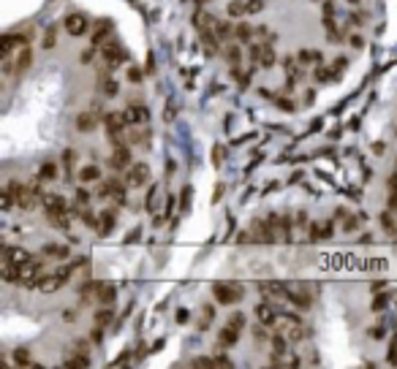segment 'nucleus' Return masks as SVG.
Wrapping results in <instances>:
<instances>
[{"label":"nucleus","mask_w":397,"mask_h":369,"mask_svg":"<svg viewBox=\"0 0 397 369\" xmlns=\"http://www.w3.org/2000/svg\"><path fill=\"white\" fill-rule=\"evenodd\" d=\"M109 320H112V309H101V312H98V315H96V323H98V326H103V323H109Z\"/></svg>","instance_id":"obj_48"},{"label":"nucleus","mask_w":397,"mask_h":369,"mask_svg":"<svg viewBox=\"0 0 397 369\" xmlns=\"http://www.w3.org/2000/svg\"><path fill=\"white\" fill-rule=\"evenodd\" d=\"M316 3H318V0H316Z\"/></svg>","instance_id":"obj_62"},{"label":"nucleus","mask_w":397,"mask_h":369,"mask_svg":"<svg viewBox=\"0 0 397 369\" xmlns=\"http://www.w3.org/2000/svg\"><path fill=\"white\" fill-rule=\"evenodd\" d=\"M272 350H275L278 356H286V350H288V342H286V337H272Z\"/></svg>","instance_id":"obj_39"},{"label":"nucleus","mask_w":397,"mask_h":369,"mask_svg":"<svg viewBox=\"0 0 397 369\" xmlns=\"http://www.w3.org/2000/svg\"><path fill=\"white\" fill-rule=\"evenodd\" d=\"M381 225H384V231H389V234L397 231V223H394L392 212H384V215H381Z\"/></svg>","instance_id":"obj_41"},{"label":"nucleus","mask_w":397,"mask_h":369,"mask_svg":"<svg viewBox=\"0 0 397 369\" xmlns=\"http://www.w3.org/2000/svg\"><path fill=\"white\" fill-rule=\"evenodd\" d=\"M79 179H82L84 185H87V182H98V179H101L98 166H84L82 171H79Z\"/></svg>","instance_id":"obj_28"},{"label":"nucleus","mask_w":397,"mask_h":369,"mask_svg":"<svg viewBox=\"0 0 397 369\" xmlns=\"http://www.w3.org/2000/svg\"><path fill=\"white\" fill-rule=\"evenodd\" d=\"M46 217H49V225H55V228H60V231H65L68 228V212H46Z\"/></svg>","instance_id":"obj_21"},{"label":"nucleus","mask_w":397,"mask_h":369,"mask_svg":"<svg viewBox=\"0 0 397 369\" xmlns=\"http://www.w3.org/2000/svg\"><path fill=\"white\" fill-rule=\"evenodd\" d=\"M259 65H261V68H272V65H275V49H272V44H269V41H261Z\"/></svg>","instance_id":"obj_18"},{"label":"nucleus","mask_w":397,"mask_h":369,"mask_svg":"<svg viewBox=\"0 0 397 369\" xmlns=\"http://www.w3.org/2000/svg\"><path fill=\"white\" fill-rule=\"evenodd\" d=\"M65 282L58 277V271L55 274H49V277H41V282H39V290H44V293H55L58 288H63Z\"/></svg>","instance_id":"obj_19"},{"label":"nucleus","mask_w":397,"mask_h":369,"mask_svg":"<svg viewBox=\"0 0 397 369\" xmlns=\"http://www.w3.org/2000/svg\"><path fill=\"white\" fill-rule=\"evenodd\" d=\"M193 25H196L199 33H204V30H215L218 20H215L212 14H207V11H196V14H193Z\"/></svg>","instance_id":"obj_13"},{"label":"nucleus","mask_w":397,"mask_h":369,"mask_svg":"<svg viewBox=\"0 0 397 369\" xmlns=\"http://www.w3.org/2000/svg\"><path fill=\"white\" fill-rule=\"evenodd\" d=\"M245 11H248V14L264 11V0H248V3H245Z\"/></svg>","instance_id":"obj_44"},{"label":"nucleus","mask_w":397,"mask_h":369,"mask_svg":"<svg viewBox=\"0 0 397 369\" xmlns=\"http://www.w3.org/2000/svg\"><path fill=\"white\" fill-rule=\"evenodd\" d=\"M103 60L109 63V68H115V63H120V60H122V52L117 49L115 44H112V46H103Z\"/></svg>","instance_id":"obj_27"},{"label":"nucleus","mask_w":397,"mask_h":369,"mask_svg":"<svg viewBox=\"0 0 397 369\" xmlns=\"http://www.w3.org/2000/svg\"><path fill=\"white\" fill-rule=\"evenodd\" d=\"M101 92H103V95H109V98H115L117 95V82L115 79H106L101 73Z\"/></svg>","instance_id":"obj_33"},{"label":"nucleus","mask_w":397,"mask_h":369,"mask_svg":"<svg viewBox=\"0 0 397 369\" xmlns=\"http://www.w3.org/2000/svg\"><path fill=\"white\" fill-rule=\"evenodd\" d=\"M288 339H294V342L305 339V328H302L299 320H297V323H288Z\"/></svg>","instance_id":"obj_37"},{"label":"nucleus","mask_w":397,"mask_h":369,"mask_svg":"<svg viewBox=\"0 0 397 369\" xmlns=\"http://www.w3.org/2000/svg\"><path fill=\"white\" fill-rule=\"evenodd\" d=\"M389 209H397V187H392L389 193Z\"/></svg>","instance_id":"obj_55"},{"label":"nucleus","mask_w":397,"mask_h":369,"mask_svg":"<svg viewBox=\"0 0 397 369\" xmlns=\"http://www.w3.org/2000/svg\"><path fill=\"white\" fill-rule=\"evenodd\" d=\"M128 79H131V82H139V79H141V71L131 68V71H128Z\"/></svg>","instance_id":"obj_56"},{"label":"nucleus","mask_w":397,"mask_h":369,"mask_svg":"<svg viewBox=\"0 0 397 369\" xmlns=\"http://www.w3.org/2000/svg\"><path fill=\"white\" fill-rule=\"evenodd\" d=\"M82 220H84V225H90V228H96V231H98V225H101V215H93L90 209H84V212H82Z\"/></svg>","instance_id":"obj_38"},{"label":"nucleus","mask_w":397,"mask_h":369,"mask_svg":"<svg viewBox=\"0 0 397 369\" xmlns=\"http://www.w3.org/2000/svg\"><path fill=\"white\" fill-rule=\"evenodd\" d=\"M362 44H365V41L359 38V35H351V46H356V49H362Z\"/></svg>","instance_id":"obj_59"},{"label":"nucleus","mask_w":397,"mask_h":369,"mask_svg":"<svg viewBox=\"0 0 397 369\" xmlns=\"http://www.w3.org/2000/svg\"><path fill=\"white\" fill-rule=\"evenodd\" d=\"M359 223H362V215H356V217H346V220H343V228H346V231H354Z\"/></svg>","instance_id":"obj_47"},{"label":"nucleus","mask_w":397,"mask_h":369,"mask_svg":"<svg viewBox=\"0 0 397 369\" xmlns=\"http://www.w3.org/2000/svg\"><path fill=\"white\" fill-rule=\"evenodd\" d=\"M87 30H90L87 16H82V14H71V16H65V33H68V35H84Z\"/></svg>","instance_id":"obj_7"},{"label":"nucleus","mask_w":397,"mask_h":369,"mask_svg":"<svg viewBox=\"0 0 397 369\" xmlns=\"http://www.w3.org/2000/svg\"><path fill=\"white\" fill-rule=\"evenodd\" d=\"M384 307H386V296H378L375 304H373V309H384Z\"/></svg>","instance_id":"obj_57"},{"label":"nucleus","mask_w":397,"mask_h":369,"mask_svg":"<svg viewBox=\"0 0 397 369\" xmlns=\"http://www.w3.org/2000/svg\"><path fill=\"white\" fill-rule=\"evenodd\" d=\"M324 16H335V3H332V0H327V3H324Z\"/></svg>","instance_id":"obj_53"},{"label":"nucleus","mask_w":397,"mask_h":369,"mask_svg":"<svg viewBox=\"0 0 397 369\" xmlns=\"http://www.w3.org/2000/svg\"><path fill=\"white\" fill-rule=\"evenodd\" d=\"M16 361H20V364H27V361H30V356H27L25 350H20V353H16Z\"/></svg>","instance_id":"obj_58"},{"label":"nucleus","mask_w":397,"mask_h":369,"mask_svg":"<svg viewBox=\"0 0 397 369\" xmlns=\"http://www.w3.org/2000/svg\"><path fill=\"white\" fill-rule=\"evenodd\" d=\"M147 177H150V168L145 163H134L128 168V174H125V185L128 187H141L147 182Z\"/></svg>","instance_id":"obj_5"},{"label":"nucleus","mask_w":397,"mask_h":369,"mask_svg":"<svg viewBox=\"0 0 397 369\" xmlns=\"http://www.w3.org/2000/svg\"><path fill=\"white\" fill-rule=\"evenodd\" d=\"M3 261H11V263H20V266H22L25 261H30V253L22 250V247H8V244H6V247H3Z\"/></svg>","instance_id":"obj_15"},{"label":"nucleus","mask_w":397,"mask_h":369,"mask_svg":"<svg viewBox=\"0 0 397 369\" xmlns=\"http://www.w3.org/2000/svg\"><path fill=\"white\" fill-rule=\"evenodd\" d=\"M65 364H68V366H87V364H90V358H87V356H71Z\"/></svg>","instance_id":"obj_46"},{"label":"nucleus","mask_w":397,"mask_h":369,"mask_svg":"<svg viewBox=\"0 0 397 369\" xmlns=\"http://www.w3.org/2000/svg\"><path fill=\"white\" fill-rule=\"evenodd\" d=\"M215 35H218V38L226 44V41H229L231 35H234V27H231V22H218V25H215Z\"/></svg>","instance_id":"obj_31"},{"label":"nucleus","mask_w":397,"mask_h":369,"mask_svg":"<svg viewBox=\"0 0 397 369\" xmlns=\"http://www.w3.org/2000/svg\"><path fill=\"white\" fill-rule=\"evenodd\" d=\"M77 206H79V209L90 206V193L87 190H77Z\"/></svg>","instance_id":"obj_45"},{"label":"nucleus","mask_w":397,"mask_h":369,"mask_svg":"<svg viewBox=\"0 0 397 369\" xmlns=\"http://www.w3.org/2000/svg\"><path fill=\"white\" fill-rule=\"evenodd\" d=\"M196 3H199V6H202V3H207V0H196Z\"/></svg>","instance_id":"obj_61"},{"label":"nucleus","mask_w":397,"mask_h":369,"mask_svg":"<svg viewBox=\"0 0 397 369\" xmlns=\"http://www.w3.org/2000/svg\"><path fill=\"white\" fill-rule=\"evenodd\" d=\"M297 60H299L302 65H310V63L318 65V63H321V54H318V52H310V49H302V52L297 54Z\"/></svg>","instance_id":"obj_34"},{"label":"nucleus","mask_w":397,"mask_h":369,"mask_svg":"<svg viewBox=\"0 0 397 369\" xmlns=\"http://www.w3.org/2000/svg\"><path fill=\"white\" fill-rule=\"evenodd\" d=\"M74 163H77V152L74 149H65L63 152V166H65V182L74 179Z\"/></svg>","instance_id":"obj_22"},{"label":"nucleus","mask_w":397,"mask_h":369,"mask_svg":"<svg viewBox=\"0 0 397 369\" xmlns=\"http://www.w3.org/2000/svg\"><path fill=\"white\" fill-rule=\"evenodd\" d=\"M39 179H41V182H52V179H58V166L49 163V160H46V163H41V168H39Z\"/></svg>","instance_id":"obj_24"},{"label":"nucleus","mask_w":397,"mask_h":369,"mask_svg":"<svg viewBox=\"0 0 397 369\" xmlns=\"http://www.w3.org/2000/svg\"><path fill=\"white\" fill-rule=\"evenodd\" d=\"M269 225H272V231H275V236H280V239H291V220L288 217H280V215H269L267 217Z\"/></svg>","instance_id":"obj_8"},{"label":"nucleus","mask_w":397,"mask_h":369,"mask_svg":"<svg viewBox=\"0 0 397 369\" xmlns=\"http://www.w3.org/2000/svg\"><path fill=\"white\" fill-rule=\"evenodd\" d=\"M147 139L145 130H128V144H147Z\"/></svg>","instance_id":"obj_40"},{"label":"nucleus","mask_w":397,"mask_h":369,"mask_svg":"<svg viewBox=\"0 0 397 369\" xmlns=\"http://www.w3.org/2000/svg\"><path fill=\"white\" fill-rule=\"evenodd\" d=\"M278 106H280L283 111H294V103H291L288 98H280V101H278Z\"/></svg>","instance_id":"obj_52"},{"label":"nucleus","mask_w":397,"mask_h":369,"mask_svg":"<svg viewBox=\"0 0 397 369\" xmlns=\"http://www.w3.org/2000/svg\"><path fill=\"white\" fill-rule=\"evenodd\" d=\"M346 65H348V60H346V57H337V60H335V65H332V71H335V73H340V71L346 68Z\"/></svg>","instance_id":"obj_51"},{"label":"nucleus","mask_w":397,"mask_h":369,"mask_svg":"<svg viewBox=\"0 0 397 369\" xmlns=\"http://www.w3.org/2000/svg\"><path fill=\"white\" fill-rule=\"evenodd\" d=\"M335 76H337L335 71H329V68H324V65L318 63V68H316V79L318 82H329V79H335Z\"/></svg>","instance_id":"obj_42"},{"label":"nucleus","mask_w":397,"mask_h":369,"mask_svg":"<svg viewBox=\"0 0 397 369\" xmlns=\"http://www.w3.org/2000/svg\"><path fill=\"white\" fill-rule=\"evenodd\" d=\"M250 231H253V236H256V242H275V231H272V225H269V220H256L250 225Z\"/></svg>","instance_id":"obj_9"},{"label":"nucleus","mask_w":397,"mask_h":369,"mask_svg":"<svg viewBox=\"0 0 397 369\" xmlns=\"http://www.w3.org/2000/svg\"><path fill=\"white\" fill-rule=\"evenodd\" d=\"M52 46H55V27H49L44 35V49H52Z\"/></svg>","instance_id":"obj_50"},{"label":"nucleus","mask_w":397,"mask_h":369,"mask_svg":"<svg viewBox=\"0 0 397 369\" xmlns=\"http://www.w3.org/2000/svg\"><path fill=\"white\" fill-rule=\"evenodd\" d=\"M240 334H242V331H237V328H231L229 323H226L221 331H218V347H234V345H237L240 342Z\"/></svg>","instance_id":"obj_10"},{"label":"nucleus","mask_w":397,"mask_h":369,"mask_svg":"<svg viewBox=\"0 0 397 369\" xmlns=\"http://www.w3.org/2000/svg\"><path fill=\"white\" fill-rule=\"evenodd\" d=\"M242 14H248L245 11V3L242 0H231L229 3V16H242Z\"/></svg>","instance_id":"obj_43"},{"label":"nucleus","mask_w":397,"mask_h":369,"mask_svg":"<svg viewBox=\"0 0 397 369\" xmlns=\"http://www.w3.org/2000/svg\"><path fill=\"white\" fill-rule=\"evenodd\" d=\"M106 35H109V22H101L96 30H93V46H103Z\"/></svg>","instance_id":"obj_29"},{"label":"nucleus","mask_w":397,"mask_h":369,"mask_svg":"<svg viewBox=\"0 0 397 369\" xmlns=\"http://www.w3.org/2000/svg\"><path fill=\"white\" fill-rule=\"evenodd\" d=\"M109 166H112V168H117V171H122V168H131V166H134V163H131V149H128V144L115 147V152L109 155Z\"/></svg>","instance_id":"obj_6"},{"label":"nucleus","mask_w":397,"mask_h":369,"mask_svg":"<svg viewBox=\"0 0 397 369\" xmlns=\"http://www.w3.org/2000/svg\"><path fill=\"white\" fill-rule=\"evenodd\" d=\"M299 65H302V63H299L297 57H286V60H283V68H286L288 79H294V82H297V79L302 76V68H299Z\"/></svg>","instance_id":"obj_23"},{"label":"nucleus","mask_w":397,"mask_h":369,"mask_svg":"<svg viewBox=\"0 0 397 369\" xmlns=\"http://www.w3.org/2000/svg\"><path fill=\"white\" fill-rule=\"evenodd\" d=\"M41 204H44L46 212H68V204H65V198L58 196V193H44Z\"/></svg>","instance_id":"obj_11"},{"label":"nucleus","mask_w":397,"mask_h":369,"mask_svg":"<svg viewBox=\"0 0 397 369\" xmlns=\"http://www.w3.org/2000/svg\"><path fill=\"white\" fill-rule=\"evenodd\" d=\"M250 35H253V30L245 22H240L237 27H234V38H237L240 44H250Z\"/></svg>","instance_id":"obj_30"},{"label":"nucleus","mask_w":397,"mask_h":369,"mask_svg":"<svg viewBox=\"0 0 397 369\" xmlns=\"http://www.w3.org/2000/svg\"><path fill=\"white\" fill-rule=\"evenodd\" d=\"M348 22H351V27H362V25H365V20H362V14H354V16H351V20H348Z\"/></svg>","instance_id":"obj_54"},{"label":"nucleus","mask_w":397,"mask_h":369,"mask_svg":"<svg viewBox=\"0 0 397 369\" xmlns=\"http://www.w3.org/2000/svg\"><path fill=\"white\" fill-rule=\"evenodd\" d=\"M122 117H125L128 125H145V122L150 120V109L145 106V103H128L125 111H122Z\"/></svg>","instance_id":"obj_4"},{"label":"nucleus","mask_w":397,"mask_h":369,"mask_svg":"<svg viewBox=\"0 0 397 369\" xmlns=\"http://www.w3.org/2000/svg\"><path fill=\"white\" fill-rule=\"evenodd\" d=\"M30 63H33V54L27 46H22V52H20V57H16V73H25L27 68H30Z\"/></svg>","instance_id":"obj_26"},{"label":"nucleus","mask_w":397,"mask_h":369,"mask_svg":"<svg viewBox=\"0 0 397 369\" xmlns=\"http://www.w3.org/2000/svg\"><path fill=\"white\" fill-rule=\"evenodd\" d=\"M212 318H215V307H212V304H204V307H202V318H199V331H207V328H210Z\"/></svg>","instance_id":"obj_25"},{"label":"nucleus","mask_w":397,"mask_h":369,"mask_svg":"<svg viewBox=\"0 0 397 369\" xmlns=\"http://www.w3.org/2000/svg\"><path fill=\"white\" fill-rule=\"evenodd\" d=\"M44 255H55V258H68V247H60V244H46V247H44Z\"/></svg>","instance_id":"obj_35"},{"label":"nucleus","mask_w":397,"mask_h":369,"mask_svg":"<svg viewBox=\"0 0 397 369\" xmlns=\"http://www.w3.org/2000/svg\"><path fill=\"white\" fill-rule=\"evenodd\" d=\"M101 114H96V111H82V114L77 117V128L82 130V133H90V130H96V122H98Z\"/></svg>","instance_id":"obj_14"},{"label":"nucleus","mask_w":397,"mask_h":369,"mask_svg":"<svg viewBox=\"0 0 397 369\" xmlns=\"http://www.w3.org/2000/svg\"><path fill=\"white\" fill-rule=\"evenodd\" d=\"M44 263H46L44 258H30L22 263V280H20L22 288H39V282L44 277Z\"/></svg>","instance_id":"obj_1"},{"label":"nucleus","mask_w":397,"mask_h":369,"mask_svg":"<svg viewBox=\"0 0 397 369\" xmlns=\"http://www.w3.org/2000/svg\"><path fill=\"white\" fill-rule=\"evenodd\" d=\"M115 225H117V212L115 209H106V212H101V225H98V234H112L115 231Z\"/></svg>","instance_id":"obj_16"},{"label":"nucleus","mask_w":397,"mask_h":369,"mask_svg":"<svg viewBox=\"0 0 397 369\" xmlns=\"http://www.w3.org/2000/svg\"><path fill=\"white\" fill-rule=\"evenodd\" d=\"M226 323H229L231 328L242 331L245 326H248V320H245V315H242V312H231V315H229V320H226Z\"/></svg>","instance_id":"obj_36"},{"label":"nucleus","mask_w":397,"mask_h":369,"mask_svg":"<svg viewBox=\"0 0 397 369\" xmlns=\"http://www.w3.org/2000/svg\"><path fill=\"white\" fill-rule=\"evenodd\" d=\"M242 288L237 285H226V282H218V285L212 288V296L218 299V304H226V307H231V304H237V301L242 299Z\"/></svg>","instance_id":"obj_2"},{"label":"nucleus","mask_w":397,"mask_h":369,"mask_svg":"<svg viewBox=\"0 0 397 369\" xmlns=\"http://www.w3.org/2000/svg\"><path fill=\"white\" fill-rule=\"evenodd\" d=\"M96 299L101 301V304H112V301H115V288H112V285H103V282H101Z\"/></svg>","instance_id":"obj_32"},{"label":"nucleus","mask_w":397,"mask_h":369,"mask_svg":"<svg viewBox=\"0 0 397 369\" xmlns=\"http://www.w3.org/2000/svg\"><path fill=\"white\" fill-rule=\"evenodd\" d=\"M253 339H256V342H264V339H267V328H261V323L253 326Z\"/></svg>","instance_id":"obj_49"},{"label":"nucleus","mask_w":397,"mask_h":369,"mask_svg":"<svg viewBox=\"0 0 397 369\" xmlns=\"http://www.w3.org/2000/svg\"><path fill=\"white\" fill-rule=\"evenodd\" d=\"M332 236V223H313L310 225V242H321Z\"/></svg>","instance_id":"obj_17"},{"label":"nucleus","mask_w":397,"mask_h":369,"mask_svg":"<svg viewBox=\"0 0 397 369\" xmlns=\"http://www.w3.org/2000/svg\"><path fill=\"white\" fill-rule=\"evenodd\" d=\"M96 198H115V201L122 206V204H125V187H122L117 179H109V182H103V185L98 187Z\"/></svg>","instance_id":"obj_3"},{"label":"nucleus","mask_w":397,"mask_h":369,"mask_svg":"<svg viewBox=\"0 0 397 369\" xmlns=\"http://www.w3.org/2000/svg\"><path fill=\"white\" fill-rule=\"evenodd\" d=\"M348 3H351V6H356V3H359V0H348Z\"/></svg>","instance_id":"obj_60"},{"label":"nucleus","mask_w":397,"mask_h":369,"mask_svg":"<svg viewBox=\"0 0 397 369\" xmlns=\"http://www.w3.org/2000/svg\"><path fill=\"white\" fill-rule=\"evenodd\" d=\"M221 54H223V57L229 60L231 65H240V60H242V49H240V44H223Z\"/></svg>","instance_id":"obj_20"},{"label":"nucleus","mask_w":397,"mask_h":369,"mask_svg":"<svg viewBox=\"0 0 397 369\" xmlns=\"http://www.w3.org/2000/svg\"><path fill=\"white\" fill-rule=\"evenodd\" d=\"M256 318H259V323H264V326H275L278 320H280L272 304H259L256 307Z\"/></svg>","instance_id":"obj_12"}]
</instances>
